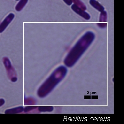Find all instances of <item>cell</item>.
Here are the masks:
<instances>
[{"mask_svg": "<svg viewBox=\"0 0 124 124\" xmlns=\"http://www.w3.org/2000/svg\"><path fill=\"white\" fill-rule=\"evenodd\" d=\"M95 35L92 31L85 33L68 53L64 63L68 68L76 64L94 41Z\"/></svg>", "mask_w": 124, "mask_h": 124, "instance_id": "cell-1", "label": "cell"}, {"mask_svg": "<svg viewBox=\"0 0 124 124\" xmlns=\"http://www.w3.org/2000/svg\"><path fill=\"white\" fill-rule=\"evenodd\" d=\"M67 72V68L64 66H60L55 69L38 89L37 94L39 97L44 98L49 94L63 79Z\"/></svg>", "mask_w": 124, "mask_h": 124, "instance_id": "cell-2", "label": "cell"}, {"mask_svg": "<svg viewBox=\"0 0 124 124\" xmlns=\"http://www.w3.org/2000/svg\"><path fill=\"white\" fill-rule=\"evenodd\" d=\"M3 63L7 71L8 76L9 79L13 82H17V73L12 66L8 58L7 57L3 58Z\"/></svg>", "mask_w": 124, "mask_h": 124, "instance_id": "cell-3", "label": "cell"}, {"mask_svg": "<svg viewBox=\"0 0 124 124\" xmlns=\"http://www.w3.org/2000/svg\"><path fill=\"white\" fill-rule=\"evenodd\" d=\"M15 17V15L13 13H10L6 17L0 24V33L3 32L9 24L11 23Z\"/></svg>", "mask_w": 124, "mask_h": 124, "instance_id": "cell-4", "label": "cell"}, {"mask_svg": "<svg viewBox=\"0 0 124 124\" xmlns=\"http://www.w3.org/2000/svg\"><path fill=\"white\" fill-rule=\"evenodd\" d=\"M71 8L74 11L81 16L82 17H83L85 20H89L90 19V16L87 13H86L85 10L77 6L76 5H72L71 6Z\"/></svg>", "mask_w": 124, "mask_h": 124, "instance_id": "cell-5", "label": "cell"}, {"mask_svg": "<svg viewBox=\"0 0 124 124\" xmlns=\"http://www.w3.org/2000/svg\"><path fill=\"white\" fill-rule=\"evenodd\" d=\"M89 3L92 6H93V7L94 8H95L98 11L101 12L104 11L105 8L104 7L96 0H90Z\"/></svg>", "mask_w": 124, "mask_h": 124, "instance_id": "cell-6", "label": "cell"}, {"mask_svg": "<svg viewBox=\"0 0 124 124\" xmlns=\"http://www.w3.org/2000/svg\"><path fill=\"white\" fill-rule=\"evenodd\" d=\"M24 108L23 106H19L13 108L9 109L5 111L6 114H16L23 112L24 111Z\"/></svg>", "mask_w": 124, "mask_h": 124, "instance_id": "cell-7", "label": "cell"}, {"mask_svg": "<svg viewBox=\"0 0 124 124\" xmlns=\"http://www.w3.org/2000/svg\"><path fill=\"white\" fill-rule=\"evenodd\" d=\"M28 1V0H20L16 6V10L17 11H21Z\"/></svg>", "mask_w": 124, "mask_h": 124, "instance_id": "cell-8", "label": "cell"}, {"mask_svg": "<svg viewBox=\"0 0 124 124\" xmlns=\"http://www.w3.org/2000/svg\"><path fill=\"white\" fill-rule=\"evenodd\" d=\"M24 105L27 106H31V105H34L36 103L35 99L31 97H29L24 99Z\"/></svg>", "mask_w": 124, "mask_h": 124, "instance_id": "cell-9", "label": "cell"}, {"mask_svg": "<svg viewBox=\"0 0 124 124\" xmlns=\"http://www.w3.org/2000/svg\"><path fill=\"white\" fill-rule=\"evenodd\" d=\"M72 1L75 3L74 4L76 5L77 6H78L84 10L85 11V10H86V6L84 4L83 2L81 1L80 0H72Z\"/></svg>", "mask_w": 124, "mask_h": 124, "instance_id": "cell-10", "label": "cell"}, {"mask_svg": "<svg viewBox=\"0 0 124 124\" xmlns=\"http://www.w3.org/2000/svg\"><path fill=\"white\" fill-rule=\"evenodd\" d=\"M107 20V14L106 12L103 11L101 12L100 15L99 22H106Z\"/></svg>", "mask_w": 124, "mask_h": 124, "instance_id": "cell-11", "label": "cell"}, {"mask_svg": "<svg viewBox=\"0 0 124 124\" xmlns=\"http://www.w3.org/2000/svg\"><path fill=\"white\" fill-rule=\"evenodd\" d=\"M53 109L52 107H43L41 106L38 108V110L40 112L51 111Z\"/></svg>", "mask_w": 124, "mask_h": 124, "instance_id": "cell-12", "label": "cell"}, {"mask_svg": "<svg viewBox=\"0 0 124 124\" xmlns=\"http://www.w3.org/2000/svg\"><path fill=\"white\" fill-rule=\"evenodd\" d=\"M37 108V107L35 106H27L24 108V111L25 113H27L31 111L32 110L35 109Z\"/></svg>", "mask_w": 124, "mask_h": 124, "instance_id": "cell-13", "label": "cell"}, {"mask_svg": "<svg viewBox=\"0 0 124 124\" xmlns=\"http://www.w3.org/2000/svg\"><path fill=\"white\" fill-rule=\"evenodd\" d=\"M97 25L98 27L101 28H106L107 26V23H98Z\"/></svg>", "mask_w": 124, "mask_h": 124, "instance_id": "cell-14", "label": "cell"}, {"mask_svg": "<svg viewBox=\"0 0 124 124\" xmlns=\"http://www.w3.org/2000/svg\"><path fill=\"white\" fill-rule=\"evenodd\" d=\"M65 2V3H66L67 4L68 6H70L72 4V0H63Z\"/></svg>", "mask_w": 124, "mask_h": 124, "instance_id": "cell-15", "label": "cell"}, {"mask_svg": "<svg viewBox=\"0 0 124 124\" xmlns=\"http://www.w3.org/2000/svg\"><path fill=\"white\" fill-rule=\"evenodd\" d=\"M5 103V101L4 99H0V107H1V106L4 104Z\"/></svg>", "mask_w": 124, "mask_h": 124, "instance_id": "cell-16", "label": "cell"}, {"mask_svg": "<svg viewBox=\"0 0 124 124\" xmlns=\"http://www.w3.org/2000/svg\"><path fill=\"white\" fill-rule=\"evenodd\" d=\"M17 0V1H18V0Z\"/></svg>", "mask_w": 124, "mask_h": 124, "instance_id": "cell-17", "label": "cell"}]
</instances>
